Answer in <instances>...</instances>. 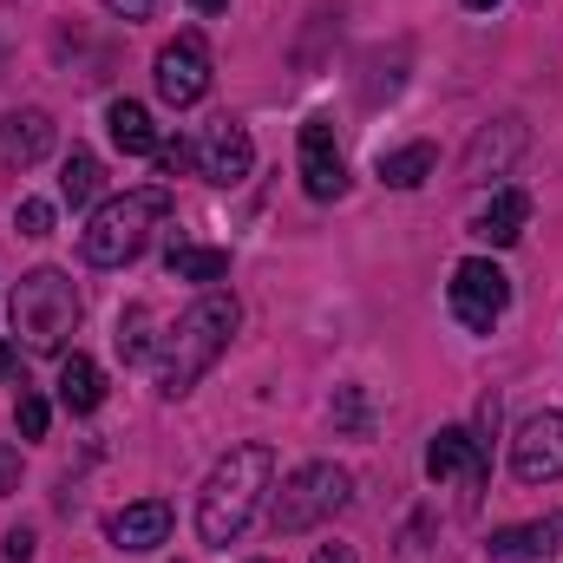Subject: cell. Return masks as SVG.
<instances>
[{"label":"cell","instance_id":"obj_22","mask_svg":"<svg viewBox=\"0 0 563 563\" xmlns=\"http://www.w3.org/2000/svg\"><path fill=\"white\" fill-rule=\"evenodd\" d=\"M13 230H20V236H46V230H53V203H46V197H20Z\"/></svg>","mask_w":563,"mask_h":563},{"label":"cell","instance_id":"obj_24","mask_svg":"<svg viewBox=\"0 0 563 563\" xmlns=\"http://www.w3.org/2000/svg\"><path fill=\"white\" fill-rule=\"evenodd\" d=\"M157 164L177 177V170H190L197 164V144H184V139H170V144H157Z\"/></svg>","mask_w":563,"mask_h":563},{"label":"cell","instance_id":"obj_29","mask_svg":"<svg viewBox=\"0 0 563 563\" xmlns=\"http://www.w3.org/2000/svg\"><path fill=\"white\" fill-rule=\"evenodd\" d=\"M314 563H361V558H354V544H321Z\"/></svg>","mask_w":563,"mask_h":563},{"label":"cell","instance_id":"obj_8","mask_svg":"<svg viewBox=\"0 0 563 563\" xmlns=\"http://www.w3.org/2000/svg\"><path fill=\"white\" fill-rule=\"evenodd\" d=\"M295 164H301V190H308L314 203H334V197L347 190V157H341V144H334V125H328V119H308V125H301V139H295Z\"/></svg>","mask_w":563,"mask_h":563},{"label":"cell","instance_id":"obj_6","mask_svg":"<svg viewBox=\"0 0 563 563\" xmlns=\"http://www.w3.org/2000/svg\"><path fill=\"white\" fill-rule=\"evenodd\" d=\"M445 301H452L459 328L492 334V328L505 321V308H511V276H505L492 256H465V263L452 269V282H445Z\"/></svg>","mask_w":563,"mask_h":563},{"label":"cell","instance_id":"obj_3","mask_svg":"<svg viewBox=\"0 0 563 563\" xmlns=\"http://www.w3.org/2000/svg\"><path fill=\"white\" fill-rule=\"evenodd\" d=\"M164 217H170V190L164 184H139L125 197H106L92 210V223L79 230V256L92 269H125L132 256H144L151 230H164Z\"/></svg>","mask_w":563,"mask_h":563},{"label":"cell","instance_id":"obj_1","mask_svg":"<svg viewBox=\"0 0 563 563\" xmlns=\"http://www.w3.org/2000/svg\"><path fill=\"white\" fill-rule=\"evenodd\" d=\"M269 492H276V452H269L263 439L230 445V452L210 465L203 492H197V538L217 544V551H230V544L250 531V518L263 511Z\"/></svg>","mask_w":563,"mask_h":563},{"label":"cell","instance_id":"obj_21","mask_svg":"<svg viewBox=\"0 0 563 563\" xmlns=\"http://www.w3.org/2000/svg\"><path fill=\"white\" fill-rule=\"evenodd\" d=\"M46 420H53V407H46L40 394H20V407H13V432H20V439H46Z\"/></svg>","mask_w":563,"mask_h":563},{"label":"cell","instance_id":"obj_28","mask_svg":"<svg viewBox=\"0 0 563 563\" xmlns=\"http://www.w3.org/2000/svg\"><path fill=\"white\" fill-rule=\"evenodd\" d=\"M7 563H33V531H7Z\"/></svg>","mask_w":563,"mask_h":563},{"label":"cell","instance_id":"obj_25","mask_svg":"<svg viewBox=\"0 0 563 563\" xmlns=\"http://www.w3.org/2000/svg\"><path fill=\"white\" fill-rule=\"evenodd\" d=\"M334 420L347 426V432H361V426H367V407H361V387H341V407H334Z\"/></svg>","mask_w":563,"mask_h":563},{"label":"cell","instance_id":"obj_27","mask_svg":"<svg viewBox=\"0 0 563 563\" xmlns=\"http://www.w3.org/2000/svg\"><path fill=\"white\" fill-rule=\"evenodd\" d=\"M106 7H112L119 20H151V13H157V0H106Z\"/></svg>","mask_w":563,"mask_h":563},{"label":"cell","instance_id":"obj_33","mask_svg":"<svg viewBox=\"0 0 563 563\" xmlns=\"http://www.w3.org/2000/svg\"><path fill=\"white\" fill-rule=\"evenodd\" d=\"M250 563H276V558H250Z\"/></svg>","mask_w":563,"mask_h":563},{"label":"cell","instance_id":"obj_18","mask_svg":"<svg viewBox=\"0 0 563 563\" xmlns=\"http://www.w3.org/2000/svg\"><path fill=\"white\" fill-rule=\"evenodd\" d=\"M99 190H106V170H99V157H92L86 144H73V151H66V164H59V197H66L73 210H86Z\"/></svg>","mask_w":563,"mask_h":563},{"label":"cell","instance_id":"obj_16","mask_svg":"<svg viewBox=\"0 0 563 563\" xmlns=\"http://www.w3.org/2000/svg\"><path fill=\"white\" fill-rule=\"evenodd\" d=\"M99 400H106L99 361H92V354H66V361H59V407H66V413H99Z\"/></svg>","mask_w":563,"mask_h":563},{"label":"cell","instance_id":"obj_15","mask_svg":"<svg viewBox=\"0 0 563 563\" xmlns=\"http://www.w3.org/2000/svg\"><path fill=\"white\" fill-rule=\"evenodd\" d=\"M46 151H53V119H46L40 106H26V112H7V119H0V157H7V164H20V170H26V164H40Z\"/></svg>","mask_w":563,"mask_h":563},{"label":"cell","instance_id":"obj_7","mask_svg":"<svg viewBox=\"0 0 563 563\" xmlns=\"http://www.w3.org/2000/svg\"><path fill=\"white\" fill-rule=\"evenodd\" d=\"M210 92V46H203V33H177L164 53H157V99L164 106H197Z\"/></svg>","mask_w":563,"mask_h":563},{"label":"cell","instance_id":"obj_23","mask_svg":"<svg viewBox=\"0 0 563 563\" xmlns=\"http://www.w3.org/2000/svg\"><path fill=\"white\" fill-rule=\"evenodd\" d=\"M119 354H125V361H144V354H151V341H144V308L125 314V328H119Z\"/></svg>","mask_w":563,"mask_h":563},{"label":"cell","instance_id":"obj_19","mask_svg":"<svg viewBox=\"0 0 563 563\" xmlns=\"http://www.w3.org/2000/svg\"><path fill=\"white\" fill-rule=\"evenodd\" d=\"M432 164H439V151L432 144H400V151H380V184H394V190H420L426 177H432Z\"/></svg>","mask_w":563,"mask_h":563},{"label":"cell","instance_id":"obj_5","mask_svg":"<svg viewBox=\"0 0 563 563\" xmlns=\"http://www.w3.org/2000/svg\"><path fill=\"white\" fill-rule=\"evenodd\" d=\"M347 498H354V478H347V465H334V459H308L301 472H288L276 492V505H269V518H276L282 538H301V531H314V525H328L334 511H347Z\"/></svg>","mask_w":563,"mask_h":563},{"label":"cell","instance_id":"obj_17","mask_svg":"<svg viewBox=\"0 0 563 563\" xmlns=\"http://www.w3.org/2000/svg\"><path fill=\"white\" fill-rule=\"evenodd\" d=\"M106 125H112V144H119L125 157H151V151H157V125H151V112H144L139 99H112Z\"/></svg>","mask_w":563,"mask_h":563},{"label":"cell","instance_id":"obj_13","mask_svg":"<svg viewBox=\"0 0 563 563\" xmlns=\"http://www.w3.org/2000/svg\"><path fill=\"white\" fill-rule=\"evenodd\" d=\"M558 544H563V511L531 518V525H505V531H492V558H498V563H544V558H558Z\"/></svg>","mask_w":563,"mask_h":563},{"label":"cell","instance_id":"obj_26","mask_svg":"<svg viewBox=\"0 0 563 563\" xmlns=\"http://www.w3.org/2000/svg\"><path fill=\"white\" fill-rule=\"evenodd\" d=\"M20 367H26V347L20 341H0V380H20Z\"/></svg>","mask_w":563,"mask_h":563},{"label":"cell","instance_id":"obj_10","mask_svg":"<svg viewBox=\"0 0 563 563\" xmlns=\"http://www.w3.org/2000/svg\"><path fill=\"white\" fill-rule=\"evenodd\" d=\"M485 465H492V445H478L472 426H439L432 445H426V478H459V485H485Z\"/></svg>","mask_w":563,"mask_h":563},{"label":"cell","instance_id":"obj_20","mask_svg":"<svg viewBox=\"0 0 563 563\" xmlns=\"http://www.w3.org/2000/svg\"><path fill=\"white\" fill-rule=\"evenodd\" d=\"M164 269H170L177 282H203V288H210V282H223V276H230V250H203V243H177V250L164 256Z\"/></svg>","mask_w":563,"mask_h":563},{"label":"cell","instance_id":"obj_12","mask_svg":"<svg viewBox=\"0 0 563 563\" xmlns=\"http://www.w3.org/2000/svg\"><path fill=\"white\" fill-rule=\"evenodd\" d=\"M525 223H531V197H525L518 184H498V190L485 197V210L472 217V236H485L492 250H511V243L525 236Z\"/></svg>","mask_w":563,"mask_h":563},{"label":"cell","instance_id":"obj_32","mask_svg":"<svg viewBox=\"0 0 563 563\" xmlns=\"http://www.w3.org/2000/svg\"><path fill=\"white\" fill-rule=\"evenodd\" d=\"M465 7H472V13H492V7H498V0H465Z\"/></svg>","mask_w":563,"mask_h":563},{"label":"cell","instance_id":"obj_31","mask_svg":"<svg viewBox=\"0 0 563 563\" xmlns=\"http://www.w3.org/2000/svg\"><path fill=\"white\" fill-rule=\"evenodd\" d=\"M190 7H197V13H223L230 0H190Z\"/></svg>","mask_w":563,"mask_h":563},{"label":"cell","instance_id":"obj_14","mask_svg":"<svg viewBox=\"0 0 563 563\" xmlns=\"http://www.w3.org/2000/svg\"><path fill=\"white\" fill-rule=\"evenodd\" d=\"M106 531H112V544H119L125 558L157 551V544L170 538V505H164V498H139V505H125V511H119Z\"/></svg>","mask_w":563,"mask_h":563},{"label":"cell","instance_id":"obj_2","mask_svg":"<svg viewBox=\"0 0 563 563\" xmlns=\"http://www.w3.org/2000/svg\"><path fill=\"white\" fill-rule=\"evenodd\" d=\"M236 321H243L236 295L203 288V295L170 321V334H164V347H157V394H164V400H184V394L217 367V354L230 347Z\"/></svg>","mask_w":563,"mask_h":563},{"label":"cell","instance_id":"obj_4","mask_svg":"<svg viewBox=\"0 0 563 563\" xmlns=\"http://www.w3.org/2000/svg\"><path fill=\"white\" fill-rule=\"evenodd\" d=\"M7 314H13V341H20L26 354H59L66 334L79 328L86 301H79V288L59 276V269H33V276H20Z\"/></svg>","mask_w":563,"mask_h":563},{"label":"cell","instance_id":"obj_11","mask_svg":"<svg viewBox=\"0 0 563 563\" xmlns=\"http://www.w3.org/2000/svg\"><path fill=\"white\" fill-rule=\"evenodd\" d=\"M197 164H203V177H210V184H223V190H230V184H243V177L256 170V144H250L243 125H230V119H223V125L203 139Z\"/></svg>","mask_w":563,"mask_h":563},{"label":"cell","instance_id":"obj_30","mask_svg":"<svg viewBox=\"0 0 563 563\" xmlns=\"http://www.w3.org/2000/svg\"><path fill=\"white\" fill-rule=\"evenodd\" d=\"M13 472H20V459H13V452H7V445H0V498H7V492H13Z\"/></svg>","mask_w":563,"mask_h":563},{"label":"cell","instance_id":"obj_9","mask_svg":"<svg viewBox=\"0 0 563 563\" xmlns=\"http://www.w3.org/2000/svg\"><path fill=\"white\" fill-rule=\"evenodd\" d=\"M511 472L518 485H558L563 478V413H538L511 439Z\"/></svg>","mask_w":563,"mask_h":563}]
</instances>
